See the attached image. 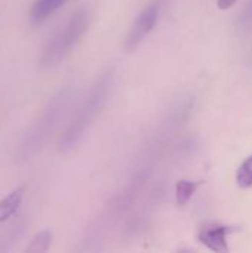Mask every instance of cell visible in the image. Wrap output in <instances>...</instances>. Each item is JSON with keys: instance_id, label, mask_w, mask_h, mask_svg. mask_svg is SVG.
Wrapping results in <instances>:
<instances>
[{"instance_id": "obj_1", "label": "cell", "mask_w": 252, "mask_h": 253, "mask_svg": "<svg viewBox=\"0 0 252 253\" xmlns=\"http://www.w3.org/2000/svg\"><path fill=\"white\" fill-rule=\"evenodd\" d=\"M91 18L92 13L88 6H83L76 10L70 16V19L62 27H59L43 46L39 58L40 68L49 70L62 62L77 46L83 34L88 31Z\"/></svg>"}, {"instance_id": "obj_2", "label": "cell", "mask_w": 252, "mask_h": 253, "mask_svg": "<svg viewBox=\"0 0 252 253\" xmlns=\"http://www.w3.org/2000/svg\"><path fill=\"white\" fill-rule=\"evenodd\" d=\"M114 73L113 70H107L104 74L100 76V79L95 82L92 89L89 90L86 99L74 114L73 120L64 130L61 139H59V151L67 153L71 148L76 147V144L82 139L83 133L88 130L100 110L104 107L110 90L113 87V80H114Z\"/></svg>"}, {"instance_id": "obj_3", "label": "cell", "mask_w": 252, "mask_h": 253, "mask_svg": "<svg viewBox=\"0 0 252 253\" xmlns=\"http://www.w3.org/2000/svg\"><path fill=\"white\" fill-rule=\"evenodd\" d=\"M71 96H73V90L65 87L62 90H59L48 102L45 110L40 113V116L34 120V123L27 130V133L19 145L18 156L21 157V160H27V159L33 157L36 153H39L42 150V147L46 144L50 133L56 127L58 122L61 120L64 111L68 108Z\"/></svg>"}, {"instance_id": "obj_4", "label": "cell", "mask_w": 252, "mask_h": 253, "mask_svg": "<svg viewBox=\"0 0 252 253\" xmlns=\"http://www.w3.org/2000/svg\"><path fill=\"white\" fill-rule=\"evenodd\" d=\"M159 12H160V3L151 1L138 13V16L135 18L134 24L131 25L128 34L125 37L123 47L126 52L135 50L138 47V44L146 39V36L153 30V27L156 25V21L159 18Z\"/></svg>"}, {"instance_id": "obj_5", "label": "cell", "mask_w": 252, "mask_h": 253, "mask_svg": "<svg viewBox=\"0 0 252 253\" xmlns=\"http://www.w3.org/2000/svg\"><path fill=\"white\" fill-rule=\"evenodd\" d=\"M235 231H236V227L223 225V224H217V222H208L199 228L198 240L203 246H206L211 252L226 253L229 251L227 236Z\"/></svg>"}, {"instance_id": "obj_6", "label": "cell", "mask_w": 252, "mask_h": 253, "mask_svg": "<svg viewBox=\"0 0 252 253\" xmlns=\"http://www.w3.org/2000/svg\"><path fill=\"white\" fill-rule=\"evenodd\" d=\"M27 193V185H19L16 187L13 191H10L7 196H4L0 200V227L3 224H6L13 215H16V212L19 211L24 197Z\"/></svg>"}, {"instance_id": "obj_7", "label": "cell", "mask_w": 252, "mask_h": 253, "mask_svg": "<svg viewBox=\"0 0 252 253\" xmlns=\"http://www.w3.org/2000/svg\"><path fill=\"white\" fill-rule=\"evenodd\" d=\"M70 0H36L28 10V21L31 25H39L52 13L61 9Z\"/></svg>"}, {"instance_id": "obj_8", "label": "cell", "mask_w": 252, "mask_h": 253, "mask_svg": "<svg viewBox=\"0 0 252 253\" xmlns=\"http://www.w3.org/2000/svg\"><path fill=\"white\" fill-rule=\"evenodd\" d=\"M201 182L196 181H190V179H181L175 184V200L178 206H186L192 197L195 196V193L198 191Z\"/></svg>"}, {"instance_id": "obj_9", "label": "cell", "mask_w": 252, "mask_h": 253, "mask_svg": "<svg viewBox=\"0 0 252 253\" xmlns=\"http://www.w3.org/2000/svg\"><path fill=\"white\" fill-rule=\"evenodd\" d=\"M52 243V231L50 230H43L39 231L28 243V246L24 249L25 253H43L50 248Z\"/></svg>"}, {"instance_id": "obj_10", "label": "cell", "mask_w": 252, "mask_h": 253, "mask_svg": "<svg viewBox=\"0 0 252 253\" xmlns=\"http://www.w3.org/2000/svg\"><path fill=\"white\" fill-rule=\"evenodd\" d=\"M236 184L242 190L252 188V154L239 166L236 172Z\"/></svg>"}, {"instance_id": "obj_11", "label": "cell", "mask_w": 252, "mask_h": 253, "mask_svg": "<svg viewBox=\"0 0 252 253\" xmlns=\"http://www.w3.org/2000/svg\"><path fill=\"white\" fill-rule=\"evenodd\" d=\"M236 25H238V28L241 31H247L250 27H252V0H250V3L247 4V7L244 9V12L238 18Z\"/></svg>"}, {"instance_id": "obj_12", "label": "cell", "mask_w": 252, "mask_h": 253, "mask_svg": "<svg viewBox=\"0 0 252 253\" xmlns=\"http://www.w3.org/2000/svg\"><path fill=\"white\" fill-rule=\"evenodd\" d=\"M236 1H238V0H217V6H218V9H221V10H227V9H230L233 4H236Z\"/></svg>"}, {"instance_id": "obj_13", "label": "cell", "mask_w": 252, "mask_h": 253, "mask_svg": "<svg viewBox=\"0 0 252 253\" xmlns=\"http://www.w3.org/2000/svg\"><path fill=\"white\" fill-rule=\"evenodd\" d=\"M251 62H252V55H251Z\"/></svg>"}]
</instances>
